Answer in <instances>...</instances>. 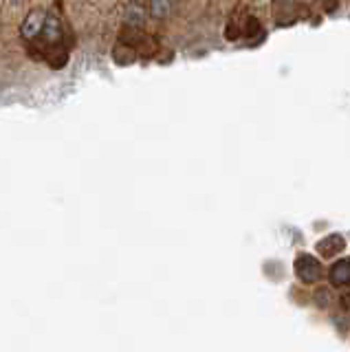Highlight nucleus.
Wrapping results in <instances>:
<instances>
[{
	"instance_id": "nucleus-6",
	"label": "nucleus",
	"mask_w": 350,
	"mask_h": 352,
	"mask_svg": "<svg viewBox=\"0 0 350 352\" xmlns=\"http://www.w3.org/2000/svg\"><path fill=\"white\" fill-rule=\"evenodd\" d=\"M126 22H128V25H135V27H144L146 9L141 5H130L128 11H126Z\"/></svg>"
},
{
	"instance_id": "nucleus-3",
	"label": "nucleus",
	"mask_w": 350,
	"mask_h": 352,
	"mask_svg": "<svg viewBox=\"0 0 350 352\" xmlns=\"http://www.w3.org/2000/svg\"><path fill=\"white\" fill-rule=\"evenodd\" d=\"M328 280H331V284L337 286V289L350 286V258L335 262L331 267V271H328Z\"/></svg>"
},
{
	"instance_id": "nucleus-5",
	"label": "nucleus",
	"mask_w": 350,
	"mask_h": 352,
	"mask_svg": "<svg viewBox=\"0 0 350 352\" xmlns=\"http://www.w3.org/2000/svg\"><path fill=\"white\" fill-rule=\"evenodd\" d=\"M42 36L47 38V42H49V44L60 42V38H62V25H60V20H58L56 16L47 14L45 27H42Z\"/></svg>"
},
{
	"instance_id": "nucleus-2",
	"label": "nucleus",
	"mask_w": 350,
	"mask_h": 352,
	"mask_svg": "<svg viewBox=\"0 0 350 352\" xmlns=\"http://www.w3.org/2000/svg\"><path fill=\"white\" fill-rule=\"evenodd\" d=\"M45 20H47V11L45 9H31L27 18L23 20L20 25V36L25 40H34L36 36L42 33V27H45Z\"/></svg>"
},
{
	"instance_id": "nucleus-7",
	"label": "nucleus",
	"mask_w": 350,
	"mask_h": 352,
	"mask_svg": "<svg viewBox=\"0 0 350 352\" xmlns=\"http://www.w3.org/2000/svg\"><path fill=\"white\" fill-rule=\"evenodd\" d=\"M172 9V0H152L150 3V16L152 18H166Z\"/></svg>"
},
{
	"instance_id": "nucleus-1",
	"label": "nucleus",
	"mask_w": 350,
	"mask_h": 352,
	"mask_svg": "<svg viewBox=\"0 0 350 352\" xmlns=\"http://www.w3.org/2000/svg\"><path fill=\"white\" fill-rule=\"evenodd\" d=\"M295 275L304 282V284H313L322 278V264L317 258L309 256V253H302V256L295 260Z\"/></svg>"
},
{
	"instance_id": "nucleus-4",
	"label": "nucleus",
	"mask_w": 350,
	"mask_h": 352,
	"mask_svg": "<svg viewBox=\"0 0 350 352\" xmlns=\"http://www.w3.org/2000/svg\"><path fill=\"white\" fill-rule=\"evenodd\" d=\"M344 249H346V240L339 234H331L317 242V251H320L324 258H333L335 253L344 251Z\"/></svg>"
}]
</instances>
